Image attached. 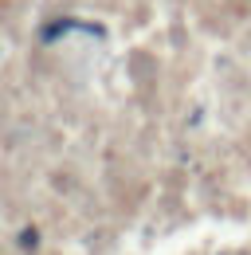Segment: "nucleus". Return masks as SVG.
I'll return each instance as SVG.
<instances>
[{
    "mask_svg": "<svg viewBox=\"0 0 251 255\" xmlns=\"http://www.w3.org/2000/svg\"><path fill=\"white\" fill-rule=\"evenodd\" d=\"M35 240H39L35 232H24V236H20V244H24V248H35Z\"/></svg>",
    "mask_w": 251,
    "mask_h": 255,
    "instance_id": "1",
    "label": "nucleus"
}]
</instances>
